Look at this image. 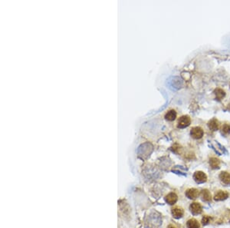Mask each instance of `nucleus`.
Segmentation results:
<instances>
[{"mask_svg": "<svg viewBox=\"0 0 230 228\" xmlns=\"http://www.w3.org/2000/svg\"><path fill=\"white\" fill-rule=\"evenodd\" d=\"M191 123V118L188 115H183L179 118L177 121V127L179 128H184L188 127Z\"/></svg>", "mask_w": 230, "mask_h": 228, "instance_id": "f257e3e1", "label": "nucleus"}, {"mask_svg": "<svg viewBox=\"0 0 230 228\" xmlns=\"http://www.w3.org/2000/svg\"><path fill=\"white\" fill-rule=\"evenodd\" d=\"M193 179L197 184H203L206 182L207 176L203 171H196L193 175Z\"/></svg>", "mask_w": 230, "mask_h": 228, "instance_id": "f03ea898", "label": "nucleus"}, {"mask_svg": "<svg viewBox=\"0 0 230 228\" xmlns=\"http://www.w3.org/2000/svg\"><path fill=\"white\" fill-rule=\"evenodd\" d=\"M190 134H191L192 138L198 140L203 138L204 132H203V130L200 127H194L191 129Z\"/></svg>", "mask_w": 230, "mask_h": 228, "instance_id": "7ed1b4c3", "label": "nucleus"}, {"mask_svg": "<svg viewBox=\"0 0 230 228\" xmlns=\"http://www.w3.org/2000/svg\"><path fill=\"white\" fill-rule=\"evenodd\" d=\"M185 194L189 199L196 200L200 195V190L196 188H189L186 190Z\"/></svg>", "mask_w": 230, "mask_h": 228, "instance_id": "20e7f679", "label": "nucleus"}, {"mask_svg": "<svg viewBox=\"0 0 230 228\" xmlns=\"http://www.w3.org/2000/svg\"><path fill=\"white\" fill-rule=\"evenodd\" d=\"M190 210L193 215H198L203 212V207L200 203L194 202V203H192L190 204Z\"/></svg>", "mask_w": 230, "mask_h": 228, "instance_id": "39448f33", "label": "nucleus"}, {"mask_svg": "<svg viewBox=\"0 0 230 228\" xmlns=\"http://www.w3.org/2000/svg\"><path fill=\"white\" fill-rule=\"evenodd\" d=\"M229 198V193L226 190H218L216 194H215L213 199L216 201H225Z\"/></svg>", "mask_w": 230, "mask_h": 228, "instance_id": "423d86ee", "label": "nucleus"}, {"mask_svg": "<svg viewBox=\"0 0 230 228\" xmlns=\"http://www.w3.org/2000/svg\"><path fill=\"white\" fill-rule=\"evenodd\" d=\"M177 200H178V197L175 193H173V192L168 194L165 197V201L170 205H174V203H177Z\"/></svg>", "mask_w": 230, "mask_h": 228, "instance_id": "0eeeda50", "label": "nucleus"}, {"mask_svg": "<svg viewBox=\"0 0 230 228\" xmlns=\"http://www.w3.org/2000/svg\"><path fill=\"white\" fill-rule=\"evenodd\" d=\"M219 180H221L222 183L225 185H230V174L228 172L223 171L220 173Z\"/></svg>", "mask_w": 230, "mask_h": 228, "instance_id": "6e6552de", "label": "nucleus"}, {"mask_svg": "<svg viewBox=\"0 0 230 228\" xmlns=\"http://www.w3.org/2000/svg\"><path fill=\"white\" fill-rule=\"evenodd\" d=\"M172 215L174 218L176 219H179V218L182 217L184 214V211L183 210V208L179 207H175L172 208Z\"/></svg>", "mask_w": 230, "mask_h": 228, "instance_id": "1a4fd4ad", "label": "nucleus"}, {"mask_svg": "<svg viewBox=\"0 0 230 228\" xmlns=\"http://www.w3.org/2000/svg\"><path fill=\"white\" fill-rule=\"evenodd\" d=\"M200 196H201L202 201L204 202H210L212 200V195L210 191H209L207 189H204L200 193Z\"/></svg>", "mask_w": 230, "mask_h": 228, "instance_id": "9d476101", "label": "nucleus"}, {"mask_svg": "<svg viewBox=\"0 0 230 228\" xmlns=\"http://www.w3.org/2000/svg\"><path fill=\"white\" fill-rule=\"evenodd\" d=\"M208 127L210 130H212V131H217L219 128V122L217 119L213 118V119L210 120V121L208 122Z\"/></svg>", "mask_w": 230, "mask_h": 228, "instance_id": "9b49d317", "label": "nucleus"}, {"mask_svg": "<svg viewBox=\"0 0 230 228\" xmlns=\"http://www.w3.org/2000/svg\"><path fill=\"white\" fill-rule=\"evenodd\" d=\"M177 118V112L175 110H169L168 111L165 115V119L169 121H173Z\"/></svg>", "mask_w": 230, "mask_h": 228, "instance_id": "f8f14e48", "label": "nucleus"}, {"mask_svg": "<svg viewBox=\"0 0 230 228\" xmlns=\"http://www.w3.org/2000/svg\"><path fill=\"white\" fill-rule=\"evenodd\" d=\"M187 228H200V224L197 220L192 218V219H190L187 221Z\"/></svg>", "mask_w": 230, "mask_h": 228, "instance_id": "ddd939ff", "label": "nucleus"}, {"mask_svg": "<svg viewBox=\"0 0 230 228\" xmlns=\"http://www.w3.org/2000/svg\"><path fill=\"white\" fill-rule=\"evenodd\" d=\"M214 94L215 95H216V98L219 101L222 100V99L226 96V92H225V91L223 90L222 89H219V88L215 89Z\"/></svg>", "mask_w": 230, "mask_h": 228, "instance_id": "4468645a", "label": "nucleus"}, {"mask_svg": "<svg viewBox=\"0 0 230 228\" xmlns=\"http://www.w3.org/2000/svg\"><path fill=\"white\" fill-rule=\"evenodd\" d=\"M210 165L213 169L219 168L220 166V161L216 157H211L210 160Z\"/></svg>", "mask_w": 230, "mask_h": 228, "instance_id": "2eb2a0df", "label": "nucleus"}, {"mask_svg": "<svg viewBox=\"0 0 230 228\" xmlns=\"http://www.w3.org/2000/svg\"><path fill=\"white\" fill-rule=\"evenodd\" d=\"M222 131H223V134H225V135L229 134V133H230V126H229V125H227V124H225V125L223 126V128H222Z\"/></svg>", "mask_w": 230, "mask_h": 228, "instance_id": "dca6fc26", "label": "nucleus"}, {"mask_svg": "<svg viewBox=\"0 0 230 228\" xmlns=\"http://www.w3.org/2000/svg\"><path fill=\"white\" fill-rule=\"evenodd\" d=\"M210 220H211V218H210V217L205 216L203 218V220H202V224H203V225H206V224H208L210 222Z\"/></svg>", "mask_w": 230, "mask_h": 228, "instance_id": "f3484780", "label": "nucleus"}, {"mask_svg": "<svg viewBox=\"0 0 230 228\" xmlns=\"http://www.w3.org/2000/svg\"><path fill=\"white\" fill-rule=\"evenodd\" d=\"M167 228H177V227H176L174 225H173V224H170V225H169V227H168Z\"/></svg>", "mask_w": 230, "mask_h": 228, "instance_id": "a211bd4d", "label": "nucleus"}, {"mask_svg": "<svg viewBox=\"0 0 230 228\" xmlns=\"http://www.w3.org/2000/svg\"><path fill=\"white\" fill-rule=\"evenodd\" d=\"M228 108H229V110L230 111V104L229 105V107H228Z\"/></svg>", "mask_w": 230, "mask_h": 228, "instance_id": "6ab92c4d", "label": "nucleus"}]
</instances>
